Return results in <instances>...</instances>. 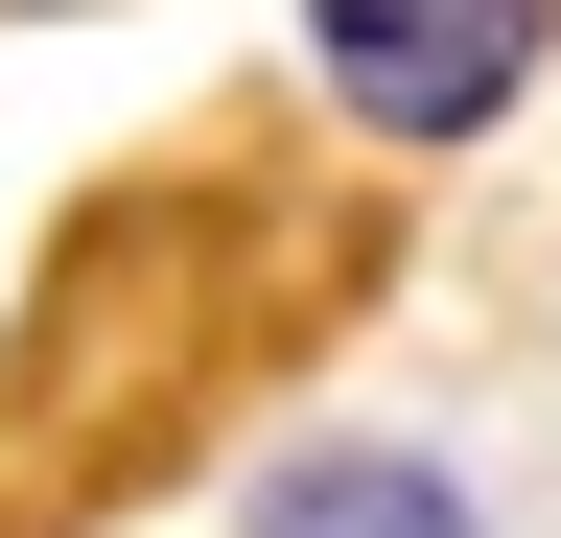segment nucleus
Wrapping results in <instances>:
<instances>
[{"instance_id": "nucleus-2", "label": "nucleus", "mask_w": 561, "mask_h": 538, "mask_svg": "<svg viewBox=\"0 0 561 538\" xmlns=\"http://www.w3.org/2000/svg\"><path fill=\"white\" fill-rule=\"evenodd\" d=\"M234 538H491V515H468V468H421V445H280Z\"/></svg>"}, {"instance_id": "nucleus-1", "label": "nucleus", "mask_w": 561, "mask_h": 538, "mask_svg": "<svg viewBox=\"0 0 561 538\" xmlns=\"http://www.w3.org/2000/svg\"><path fill=\"white\" fill-rule=\"evenodd\" d=\"M305 47H328V94L375 117V141H491V117L538 94L561 0H305Z\"/></svg>"}]
</instances>
